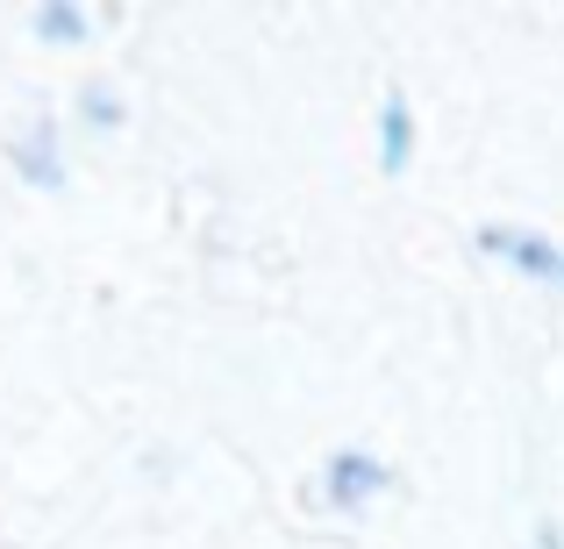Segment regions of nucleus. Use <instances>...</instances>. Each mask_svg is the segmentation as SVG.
<instances>
[{
  "label": "nucleus",
  "instance_id": "nucleus-1",
  "mask_svg": "<svg viewBox=\"0 0 564 549\" xmlns=\"http://www.w3.org/2000/svg\"><path fill=\"white\" fill-rule=\"evenodd\" d=\"M471 243H479V257H494L500 272L529 278V286H564V243L551 229H529V221H479Z\"/></svg>",
  "mask_w": 564,
  "mask_h": 549
},
{
  "label": "nucleus",
  "instance_id": "nucleus-2",
  "mask_svg": "<svg viewBox=\"0 0 564 549\" xmlns=\"http://www.w3.org/2000/svg\"><path fill=\"white\" fill-rule=\"evenodd\" d=\"M393 493V464H386L379 450H365V442H344V450L322 457V499H329L336 514H365L372 499Z\"/></svg>",
  "mask_w": 564,
  "mask_h": 549
},
{
  "label": "nucleus",
  "instance_id": "nucleus-3",
  "mask_svg": "<svg viewBox=\"0 0 564 549\" xmlns=\"http://www.w3.org/2000/svg\"><path fill=\"white\" fill-rule=\"evenodd\" d=\"M8 165L22 172V186H36V193H57L65 186V122L57 114H29L22 129L8 136Z\"/></svg>",
  "mask_w": 564,
  "mask_h": 549
},
{
  "label": "nucleus",
  "instance_id": "nucleus-4",
  "mask_svg": "<svg viewBox=\"0 0 564 549\" xmlns=\"http://www.w3.org/2000/svg\"><path fill=\"white\" fill-rule=\"evenodd\" d=\"M414 151H422V114H414L408 94H386L379 114H372V157H379V172H408Z\"/></svg>",
  "mask_w": 564,
  "mask_h": 549
},
{
  "label": "nucleus",
  "instance_id": "nucleus-5",
  "mask_svg": "<svg viewBox=\"0 0 564 549\" xmlns=\"http://www.w3.org/2000/svg\"><path fill=\"white\" fill-rule=\"evenodd\" d=\"M29 36L51 43V51H79V43L94 36V14H86L79 0H36V8H29Z\"/></svg>",
  "mask_w": 564,
  "mask_h": 549
},
{
  "label": "nucleus",
  "instance_id": "nucleus-6",
  "mask_svg": "<svg viewBox=\"0 0 564 549\" xmlns=\"http://www.w3.org/2000/svg\"><path fill=\"white\" fill-rule=\"evenodd\" d=\"M72 108H79V122L94 129V136H108V129L129 122V100H122V86H115V79H79Z\"/></svg>",
  "mask_w": 564,
  "mask_h": 549
},
{
  "label": "nucleus",
  "instance_id": "nucleus-7",
  "mask_svg": "<svg viewBox=\"0 0 564 549\" xmlns=\"http://www.w3.org/2000/svg\"><path fill=\"white\" fill-rule=\"evenodd\" d=\"M529 549H564V528L557 521H536V528H529Z\"/></svg>",
  "mask_w": 564,
  "mask_h": 549
},
{
  "label": "nucleus",
  "instance_id": "nucleus-8",
  "mask_svg": "<svg viewBox=\"0 0 564 549\" xmlns=\"http://www.w3.org/2000/svg\"><path fill=\"white\" fill-rule=\"evenodd\" d=\"M557 293H564V286H557Z\"/></svg>",
  "mask_w": 564,
  "mask_h": 549
}]
</instances>
